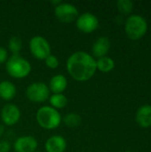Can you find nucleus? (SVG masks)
<instances>
[{
    "mask_svg": "<svg viewBox=\"0 0 151 152\" xmlns=\"http://www.w3.org/2000/svg\"><path fill=\"white\" fill-rule=\"evenodd\" d=\"M8 59V52L6 48L0 46V64L5 63Z\"/></svg>",
    "mask_w": 151,
    "mask_h": 152,
    "instance_id": "4be33fe9",
    "label": "nucleus"
},
{
    "mask_svg": "<svg viewBox=\"0 0 151 152\" xmlns=\"http://www.w3.org/2000/svg\"><path fill=\"white\" fill-rule=\"evenodd\" d=\"M30 62L20 54H12L8 57L5 62V70L7 74L16 79L27 77L31 72Z\"/></svg>",
    "mask_w": 151,
    "mask_h": 152,
    "instance_id": "f03ea898",
    "label": "nucleus"
},
{
    "mask_svg": "<svg viewBox=\"0 0 151 152\" xmlns=\"http://www.w3.org/2000/svg\"><path fill=\"white\" fill-rule=\"evenodd\" d=\"M61 2H62V1H61V0H53V1H51V4H53L54 7H55V6H57L58 4H60Z\"/></svg>",
    "mask_w": 151,
    "mask_h": 152,
    "instance_id": "b1692460",
    "label": "nucleus"
},
{
    "mask_svg": "<svg viewBox=\"0 0 151 152\" xmlns=\"http://www.w3.org/2000/svg\"><path fill=\"white\" fill-rule=\"evenodd\" d=\"M36 119L38 126L45 130L58 128L62 121L59 110L51 106H43L39 108L36 114Z\"/></svg>",
    "mask_w": 151,
    "mask_h": 152,
    "instance_id": "7ed1b4c3",
    "label": "nucleus"
},
{
    "mask_svg": "<svg viewBox=\"0 0 151 152\" xmlns=\"http://www.w3.org/2000/svg\"><path fill=\"white\" fill-rule=\"evenodd\" d=\"M37 146V140L30 135L20 136L13 142V150L15 152H36Z\"/></svg>",
    "mask_w": 151,
    "mask_h": 152,
    "instance_id": "9d476101",
    "label": "nucleus"
},
{
    "mask_svg": "<svg viewBox=\"0 0 151 152\" xmlns=\"http://www.w3.org/2000/svg\"><path fill=\"white\" fill-rule=\"evenodd\" d=\"M11 150V145L9 142L5 140L0 141V152H9Z\"/></svg>",
    "mask_w": 151,
    "mask_h": 152,
    "instance_id": "5701e85b",
    "label": "nucleus"
},
{
    "mask_svg": "<svg viewBox=\"0 0 151 152\" xmlns=\"http://www.w3.org/2000/svg\"><path fill=\"white\" fill-rule=\"evenodd\" d=\"M125 152H131V151H125Z\"/></svg>",
    "mask_w": 151,
    "mask_h": 152,
    "instance_id": "a878e982",
    "label": "nucleus"
},
{
    "mask_svg": "<svg viewBox=\"0 0 151 152\" xmlns=\"http://www.w3.org/2000/svg\"><path fill=\"white\" fill-rule=\"evenodd\" d=\"M125 30L129 38L137 40L142 38L148 30V23L146 20L137 14L130 15L125 23Z\"/></svg>",
    "mask_w": 151,
    "mask_h": 152,
    "instance_id": "20e7f679",
    "label": "nucleus"
},
{
    "mask_svg": "<svg viewBox=\"0 0 151 152\" xmlns=\"http://www.w3.org/2000/svg\"><path fill=\"white\" fill-rule=\"evenodd\" d=\"M117 7L118 12L123 15L131 13L133 8V4L130 0H118L117 2Z\"/></svg>",
    "mask_w": 151,
    "mask_h": 152,
    "instance_id": "aec40b11",
    "label": "nucleus"
},
{
    "mask_svg": "<svg viewBox=\"0 0 151 152\" xmlns=\"http://www.w3.org/2000/svg\"><path fill=\"white\" fill-rule=\"evenodd\" d=\"M51 92L46 84L43 82H34L26 89L28 100L35 103H42L49 99Z\"/></svg>",
    "mask_w": 151,
    "mask_h": 152,
    "instance_id": "423d86ee",
    "label": "nucleus"
},
{
    "mask_svg": "<svg viewBox=\"0 0 151 152\" xmlns=\"http://www.w3.org/2000/svg\"><path fill=\"white\" fill-rule=\"evenodd\" d=\"M17 94V89L14 84L8 80L0 82V98L4 101H12Z\"/></svg>",
    "mask_w": 151,
    "mask_h": 152,
    "instance_id": "2eb2a0df",
    "label": "nucleus"
},
{
    "mask_svg": "<svg viewBox=\"0 0 151 152\" xmlns=\"http://www.w3.org/2000/svg\"><path fill=\"white\" fill-rule=\"evenodd\" d=\"M4 126L3 125H0V138L4 135Z\"/></svg>",
    "mask_w": 151,
    "mask_h": 152,
    "instance_id": "393cba45",
    "label": "nucleus"
},
{
    "mask_svg": "<svg viewBox=\"0 0 151 152\" xmlns=\"http://www.w3.org/2000/svg\"><path fill=\"white\" fill-rule=\"evenodd\" d=\"M54 15L61 22L71 23L76 21L79 12L74 4L61 2L60 4L54 7Z\"/></svg>",
    "mask_w": 151,
    "mask_h": 152,
    "instance_id": "0eeeda50",
    "label": "nucleus"
},
{
    "mask_svg": "<svg viewBox=\"0 0 151 152\" xmlns=\"http://www.w3.org/2000/svg\"><path fill=\"white\" fill-rule=\"evenodd\" d=\"M66 67L69 76L77 82L90 80L97 70L95 58L85 51L73 53L68 58Z\"/></svg>",
    "mask_w": 151,
    "mask_h": 152,
    "instance_id": "f257e3e1",
    "label": "nucleus"
},
{
    "mask_svg": "<svg viewBox=\"0 0 151 152\" xmlns=\"http://www.w3.org/2000/svg\"><path fill=\"white\" fill-rule=\"evenodd\" d=\"M48 100L51 107L54 108L55 110L63 109L68 104V98L63 94H53L52 95H50Z\"/></svg>",
    "mask_w": 151,
    "mask_h": 152,
    "instance_id": "f3484780",
    "label": "nucleus"
},
{
    "mask_svg": "<svg viewBox=\"0 0 151 152\" xmlns=\"http://www.w3.org/2000/svg\"><path fill=\"white\" fill-rule=\"evenodd\" d=\"M20 110L16 104L7 103L5 104L0 112L1 120L7 126H12L16 125L20 119Z\"/></svg>",
    "mask_w": 151,
    "mask_h": 152,
    "instance_id": "1a4fd4ad",
    "label": "nucleus"
},
{
    "mask_svg": "<svg viewBox=\"0 0 151 152\" xmlns=\"http://www.w3.org/2000/svg\"><path fill=\"white\" fill-rule=\"evenodd\" d=\"M36 152H41V151H36Z\"/></svg>",
    "mask_w": 151,
    "mask_h": 152,
    "instance_id": "bb28decb",
    "label": "nucleus"
},
{
    "mask_svg": "<svg viewBox=\"0 0 151 152\" xmlns=\"http://www.w3.org/2000/svg\"><path fill=\"white\" fill-rule=\"evenodd\" d=\"M28 47L33 57L39 61H44L52 52L49 42L42 36H34L31 37L28 43Z\"/></svg>",
    "mask_w": 151,
    "mask_h": 152,
    "instance_id": "39448f33",
    "label": "nucleus"
},
{
    "mask_svg": "<svg viewBox=\"0 0 151 152\" xmlns=\"http://www.w3.org/2000/svg\"><path fill=\"white\" fill-rule=\"evenodd\" d=\"M110 49V41L107 37H98L92 46V53L97 59L107 56Z\"/></svg>",
    "mask_w": 151,
    "mask_h": 152,
    "instance_id": "f8f14e48",
    "label": "nucleus"
},
{
    "mask_svg": "<svg viewBox=\"0 0 151 152\" xmlns=\"http://www.w3.org/2000/svg\"><path fill=\"white\" fill-rule=\"evenodd\" d=\"M63 123L64 125L69 127V128H76L77 127L81 122H82V118L81 117L76 113V112H70L68 113L64 118H63Z\"/></svg>",
    "mask_w": 151,
    "mask_h": 152,
    "instance_id": "a211bd4d",
    "label": "nucleus"
},
{
    "mask_svg": "<svg viewBox=\"0 0 151 152\" xmlns=\"http://www.w3.org/2000/svg\"><path fill=\"white\" fill-rule=\"evenodd\" d=\"M8 49L12 54H20V52L22 49V40L16 36L12 37L8 41Z\"/></svg>",
    "mask_w": 151,
    "mask_h": 152,
    "instance_id": "6ab92c4d",
    "label": "nucleus"
},
{
    "mask_svg": "<svg viewBox=\"0 0 151 152\" xmlns=\"http://www.w3.org/2000/svg\"><path fill=\"white\" fill-rule=\"evenodd\" d=\"M77 28L83 33H92L95 31L99 27L98 18L92 12H86L78 15L76 20Z\"/></svg>",
    "mask_w": 151,
    "mask_h": 152,
    "instance_id": "6e6552de",
    "label": "nucleus"
},
{
    "mask_svg": "<svg viewBox=\"0 0 151 152\" xmlns=\"http://www.w3.org/2000/svg\"><path fill=\"white\" fill-rule=\"evenodd\" d=\"M48 87L53 94H62L68 87V80L62 74L54 75L50 79Z\"/></svg>",
    "mask_w": 151,
    "mask_h": 152,
    "instance_id": "ddd939ff",
    "label": "nucleus"
},
{
    "mask_svg": "<svg viewBox=\"0 0 151 152\" xmlns=\"http://www.w3.org/2000/svg\"><path fill=\"white\" fill-rule=\"evenodd\" d=\"M136 121L142 128L151 126V105H143L137 110Z\"/></svg>",
    "mask_w": 151,
    "mask_h": 152,
    "instance_id": "4468645a",
    "label": "nucleus"
},
{
    "mask_svg": "<svg viewBox=\"0 0 151 152\" xmlns=\"http://www.w3.org/2000/svg\"><path fill=\"white\" fill-rule=\"evenodd\" d=\"M96 68L103 73H109L115 68V61L109 56H104L96 60Z\"/></svg>",
    "mask_w": 151,
    "mask_h": 152,
    "instance_id": "dca6fc26",
    "label": "nucleus"
},
{
    "mask_svg": "<svg viewBox=\"0 0 151 152\" xmlns=\"http://www.w3.org/2000/svg\"><path fill=\"white\" fill-rule=\"evenodd\" d=\"M44 149L46 152H65L67 149V141L61 135H53L46 140Z\"/></svg>",
    "mask_w": 151,
    "mask_h": 152,
    "instance_id": "9b49d317",
    "label": "nucleus"
},
{
    "mask_svg": "<svg viewBox=\"0 0 151 152\" xmlns=\"http://www.w3.org/2000/svg\"><path fill=\"white\" fill-rule=\"evenodd\" d=\"M44 63H45L47 68L52 69H57L59 67V60H58V58L54 54H52V53L45 58Z\"/></svg>",
    "mask_w": 151,
    "mask_h": 152,
    "instance_id": "412c9836",
    "label": "nucleus"
}]
</instances>
